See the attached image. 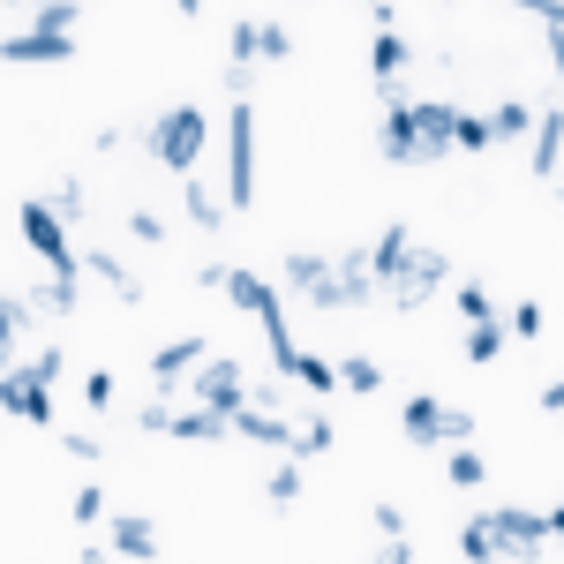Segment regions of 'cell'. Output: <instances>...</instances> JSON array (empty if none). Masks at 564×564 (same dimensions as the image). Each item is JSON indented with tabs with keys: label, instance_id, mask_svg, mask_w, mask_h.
Instances as JSON below:
<instances>
[{
	"label": "cell",
	"instance_id": "cell-1",
	"mask_svg": "<svg viewBox=\"0 0 564 564\" xmlns=\"http://www.w3.org/2000/svg\"><path fill=\"white\" fill-rule=\"evenodd\" d=\"M135 143H143V159H159L166 174H196V166H204V143H212V121H204V106H166L159 121L135 129Z\"/></svg>",
	"mask_w": 564,
	"mask_h": 564
},
{
	"label": "cell",
	"instance_id": "cell-2",
	"mask_svg": "<svg viewBox=\"0 0 564 564\" xmlns=\"http://www.w3.org/2000/svg\"><path fill=\"white\" fill-rule=\"evenodd\" d=\"M15 226H23V249L45 263V271H84V249L68 241V218L53 212V204H39V196H23V212H15Z\"/></svg>",
	"mask_w": 564,
	"mask_h": 564
},
{
	"label": "cell",
	"instance_id": "cell-3",
	"mask_svg": "<svg viewBox=\"0 0 564 564\" xmlns=\"http://www.w3.org/2000/svg\"><path fill=\"white\" fill-rule=\"evenodd\" d=\"M444 286H452V257H444V249H414V257L399 263V279L384 286V302L399 308V316H414V308H430Z\"/></svg>",
	"mask_w": 564,
	"mask_h": 564
},
{
	"label": "cell",
	"instance_id": "cell-4",
	"mask_svg": "<svg viewBox=\"0 0 564 564\" xmlns=\"http://www.w3.org/2000/svg\"><path fill=\"white\" fill-rule=\"evenodd\" d=\"M226 159H234L226 204L249 212V204H257V106H249V98H234V113H226Z\"/></svg>",
	"mask_w": 564,
	"mask_h": 564
},
{
	"label": "cell",
	"instance_id": "cell-5",
	"mask_svg": "<svg viewBox=\"0 0 564 564\" xmlns=\"http://www.w3.org/2000/svg\"><path fill=\"white\" fill-rule=\"evenodd\" d=\"M377 143H384L391 166H430V151H422V129H414V98L399 84H384V121H377Z\"/></svg>",
	"mask_w": 564,
	"mask_h": 564
},
{
	"label": "cell",
	"instance_id": "cell-6",
	"mask_svg": "<svg viewBox=\"0 0 564 564\" xmlns=\"http://www.w3.org/2000/svg\"><path fill=\"white\" fill-rule=\"evenodd\" d=\"M489 534H497V557H534V550H550V512H527V505H497V512H481Z\"/></svg>",
	"mask_w": 564,
	"mask_h": 564
},
{
	"label": "cell",
	"instance_id": "cell-7",
	"mask_svg": "<svg viewBox=\"0 0 564 564\" xmlns=\"http://www.w3.org/2000/svg\"><path fill=\"white\" fill-rule=\"evenodd\" d=\"M369 302H384V286H377V271H369V249L332 257V286H324L316 308H369Z\"/></svg>",
	"mask_w": 564,
	"mask_h": 564
},
{
	"label": "cell",
	"instance_id": "cell-8",
	"mask_svg": "<svg viewBox=\"0 0 564 564\" xmlns=\"http://www.w3.org/2000/svg\"><path fill=\"white\" fill-rule=\"evenodd\" d=\"M0 61H15V68H61V61H76V39H61V31H8Z\"/></svg>",
	"mask_w": 564,
	"mask_h": 564
},
{
	"label": "cell",
	"instance_id": "cell-9",
	"mask_svg": "<svg viewBox=\"0 0 564 564\" xmlns=\"http://www.w3.org/2000/svg\"><path fill=\"white\" fill-rule=\"evenodd\" d=\"M196 399H204V406H218V414H241V406H249L241 361H204V369H196Z\"/></svg>",
	"mask_w": 564,
	"mask_h": 564
},
{
	"label": "cell",
	"instance_id": "cell-10",
	"mask_svg": "<svg viewBox=\"0 0 564 564\" xmlns=\"http://www.w3.org/2000/svg\"><path fill=\"white\" fill-rule=\"evenodd\" d=\"M8 414H15V422H31V430H53L45 377H31V369H8Z\"/></svg>",
	"mask_w": 564,
	"mask_h": 564
},
{
	"label": "cell",
	"instance_id": "cell-11",
	"mask_svg": "<svg viewBox=\"0 0 564 564\" xmlns=\"http://www.w3.org/2000/svg\"><path fill=\"white\" fill-rule=\"evenodd\" d=\"M414 129H422V151H430V166L452 151V129H459V106L452 98H422L414 106Z\"/></svg>",
	"mask_w": 564,
	"mask_h": 564
},
{
	"label": "cell",
	"instance_id": "cell-12",
	"mask_svg": "<svg viewBox=\"0 0 564 564\" xmlns=\"http://www.w3.org/2000/svg\"><path fill=\"white\" fill-rule=\"evenodd\" d=\"M196 361H212V347H204V332H188V339H166V347L151 354V377H159V384H181V377H188Z\"/></svg>",
	"mask_w": 564,
	"mask_h": 564
},
{
	"label": "cell",
	"instance_id": "cell-13",
	"mask_svg": "<svg viewBox=\"0 0 564 564\" xmlns=\"http://www.w3.org/2000/svg\"><path fill=\"white\" fill-rule=\"evenodd\" d=\"M234 436H241V444H271V452H294V430H286L271 406H257V399L234 414Z\"/></svg>",
	"mask_w": 564,
	"mask_h": 564
},
{
	"label": "cell",
	"instance_id": "cell-14",
	"mask_svg": "<svg viewBox=\"0 0 564 564\" xmlns=\"http://www.w3.org/2000/svg\"><path fill=\"white\" fill-rule=\"evenodd\" d=\"M84 271H90V279H106V286H113V302H121V308H143V286L129 279V263L113 257V249H84Z\"/></svg>",
	"mask_w": 564,
	"mask_h": 564
},
{
	"label": "cell",
	"instance_id": "cell-15",
	"mask_svg": "<svg viewBox=\"0 0 564 564\" xmlns=\"http://www.w3.org/2000/svg\"><path fill=\"white\" fill-rule=\"evenodd\" d=\"M166 436H181V444H218V436H234V414H218V406H188V414H174V430Z\"/></svg>",
	"mask_w": 564,
	"mask_h": 564
},
{
	"label": "cell",
	"instance_id": "cell-16",
	"mask_svg": "<svg viewBox=\"0 0 564 564\" xmlns=\"http://www.w3.org/2000/svg\"><path fill=\"white\" fill-rule=\"evenodd\" d=\"M106 550H113V557H159V527L143 520V512H121L113 534H106Z\"/></svg>",
	"mask_w": 564,
	"mask_h": 564
},
{
	"label": "cell",
	"instance_id": "cell-17",
	"mask_svg": "<svg viewBox=\"0 0 564 564\" xmlns=\"http://www.w3.org/2000/svg\"><path fill=\"white\" fill-rule=\"evenodd\" d=\"M286 286H302L308 302H324V286H332V257H316V249H286Z\"/></svg>",
	"mask_w": 564,
	"mask_h": 564
},
{
	"label": "cell",
	"instance_id": "cell-18",
	"mask_svg": "<svg viewBox=\"0 0 564 564\" xmlns=\"http://www.w3.org/2000/svg\"><path fill=\"white\" fill-rule=\"evenodd\" d=\"M406 257H414V234H406V226H384V234L369 241V271H377V286H391Z\"/></svg>",
	"mask_w": 564,
	"mask_h": 564
},
{
	"label": "cell",
	"instance_id": "cell-19",
	"mask_svg": "<svg viewBox=\"0 0 564 564\" xmlns=\"http://www.w3.org/2000/svg\"><path fill=\"white\" fill-rule=\"evenodd\" d=\"M406 61H414V53H406L399 31H377V39H369V76H377V90L399 84V76H406Z\"/></svg>",
	"mask_w": 564,
	"mask_h": 564
},
{
	"label": "cell",
	"instance_id": "cell-20",
	"mask_svg": "<svg viewBox=\"0 0 564 564\" xmlns=\"http://www.w3.org/2000/svg\"><path fill=\"white\" fill-rule=\"evenodd\" d=\"M406 444H422V452L444 444V399H430V391H422V399H406Z\"/></svg>",
	"mask_w": 564,
	"mask_h": 564
},
{
	"label": "cell",
	"instance_id": "cell-21",
	"mask_svg": "<svg viewBox=\"0 0 564 564\" xmlns=\"http://www.w3.org/2000/svg\"><path fill=\"white\" fill-rule=\"evenodd\" d=\"M84 8L90 0H31V23H23V31H61V39H76Z\"/></svg>",
	"mask_w": 564,
	"mask_h": 564
},
{
	"label": "cell",
	"instance_id": "cell-22",
	"mask_svg": "<svg viewBox=\"0 0 564 564\" xmlns=\"http://www.w3.org/2000/svg\"><path fill=\"white\" fill-rule=\"evenodd\" d=\"M31 324H39V294L23 286V294H8V302H0V347L15 354V347H23V332H31Z\"/></svg>",
	"mask_w": 564,
	"mask_h": 564
},
{
	"label": "cell",
	"instance_id": "cell-23",
	"mask_svg": "<svg viewBox=\"0 0 564 564\" xmlns=\"http://www.w3.org/2000/svg\"><path fill=\"white\" fill-rule=\"evenodd\" d=\"M557 151H564V106L557 113H534V174L542 181L557 174Z\"/></svg>",
	"mask_w": 564,
	"mask_h": 564
},
{
	"label": "cell",
	"instance_id": "cell-24",
	"mask_svg": "<svg viewBox=\"0 0 564 564\" xmlns=\"http://www.w3.org/2000/svg\"><path fill=\"white\" fill-rule=\"evenodd\" d=\"M39 294V308L45 316H76V294H84V271H53L45 286H31Z\"/></svg>",
	"mask_w": 564,
	"mask_h": 564
},
{
	"label": "cell",
	"instance_id": "cell-25",
	"mask_svg": "<svg viewBox=\"0 0 564 564\" xmlns=\"http://www.w3.org/2000/svg\"><path fill=\"white\" fill-rule=\"evenodd\" d=\"M527 129H534V106H520V98H505V106L489 113V135H497V143H520Z\"/></svg>",
	"mask_w": 564,
	"mask_h": 564
},
{
	"label": "cell",
	"instance_id": "cell-26",
	"mask_svg": "<svg viewBox=\"0 0 564 564\" xmlns=\"http://www.w3.org/2000/svg\"><path fill=\"white\" fill-rule=\"evenodd\" d=\"M226 294H234V308H249V316H257V308L271 302V294H279V286H271V279H263V271H234V279H226Z\"/></svg>",
	"mask_w": 564,
	"mask_h": 564
},
{
	"label": "cell",
	"instance_id": "cell-27",
	"mask_svg": "<svg viewBox=\"0 0 564 564\" xmlns=\"http://www.w3.org/2000/svg\"><path fill=\"white\" fill-rule=\"evenodd\" d=\"M497 354H505V316H481L467 332V361H497Z\"/></svg>",
	"mask_w": 564,
	"mask_h": 564
},
{
	"label": "cell",
	"instance_id": "cell-28",
	"mask_svg": "<svg viewBox=\"0 0 564 564\" xmlns=\"http://www.w3.org/2000/svg\"><path fill=\"white\" fill-rule=\"evenodd\" d=\"M339 384H347V391H377V384H384V361H369V354H347V361H339Z\"/></svg>",
	"mask_w": 564,
	"mask_h": 564
},
{
	"label": "cell",
	"instance_id": "cell-29",
	"mask_svg": "<svg viewBox=\"0 0 564 564\" xmlns=\"http://www.w3.org/2000/svg\"><path fill=\"white\" fill-rule=\"evenodd\" d=\"M263 497H271L279 512H286V505H302V467H294V459H286V467H271V481H263Z\"/></svg>",
	"mask_w": 564,
	"mask_h": 564
},
{
	"label": "cell",
	"instance_id": "cell-30",
	"mask_svg": "<svg viewBox=\"0 0 564 564\" xmlns=\"http://www.w3.org/2000/svg\"><path fill=\"white\" fill-rule=\"evenodd\" d=\"M294 377H302L308 391H324V399H332V391H339V361H324V354H302V369H294Z\"/></svg>",
	"mask_w": 564,
	"mask_h": 564
},
{
	"label": "cell",
	"instance_id": "cell-31",
	"mask_svg": "<svg viewBox=\"0 0 564 564\" xmlns=\"http://www.w3.org/2000/svg\"><path fill=\"white\" fill-rule=\"evenodd\" d=\"M188 218H196L204 234H226V204H212V196H204V181H188Z\"/></svg>",
	"mask_w": 564,
	"mask_h": 564
},
{
	"label": "cell",
	"instance_id": "cell-32",
	"mask_svg": "<svg viewBox=\"0 0 564 564\" xmlns=\"http://www.w3.org/2000/svg\"><path fill=\"white\" fill-rule=\"evenodd\" d=\"M497 135H489V113H459V129H452V151H489Z\"/></svg>",
	"mask_w": 564,
	"mask_h": 564
},
{
	"label": "cell",
	"instance_id": "cell-33",
	"mask_svg": "<svg viewBox=\"0 0 564 564\" xmlns=\"http://www.w3.org/2000/svg\"><path fill=\"white\" fill-rule=\"evenodd\" d=\"M444 481H452V489H481V452H467V444H459V452L444 459Z\"/></svg>",
	"mask_w": 564,
	"mask_h": 564
},
{
	"label": "cell",
	"instance_id": "cell-34",
	"mask_svg": "<svg viewBox=\"0 0 564 564\" xmlns=\"http://www.w3.org/2000/svg\"><path fill=\"white\" fill-rule=\"evenodd\" d=\"M68 520H76V527H98V520H106V489H98V481H84V489H76Z\"/></svg>",
	"mask_w": 564,
	"mask_h": 564
},
{
	"label": "cell",
	"instance_id": "cell-35",
	"mask_svg": "<svg viewBox=\"0 0 564 564\" xmlns=\"http://www.w3.org/2000/svg\"><path fill=\"white\" fill-rule=\"evenodd\" d=\"M459 557H497V534H489V520H467V527H459Z\"/></svg>",
	"mask_w": 564,
	"mask_h": 564
},
{
	"label": "cell",
	"instance_id": "cell-36",
	"mask_svg": "<svg viewBox=\"0 0 564 564\" xmlns=\"http://www.w3.org/2000/svg\"><path fill=\"white\" fill-rule=\"evenodd\" d=\"M316 452H332V422H308V430H294V459H316Z\"/></svg>",
	"mask_w": 564,
	"mask_h": 564
},
{
	"label": "cell",
	"instance_id": "cell-37",
	"mask_svg": "<svg viewBox=\"0 0 564 564\" xmlns=\"http://www.w3.org/2000/svg\"><path fill=\"white\" fill-rule=\"evenodd\" d=\"M45 204H53V212L68 218V226H76V218H84V181H61V188H53Z\"/></svg>",
	"mask_w": 564,
	"mask_h": 564
},
{
	"label": "cell",
	"instance_id": "cell-38",
	"mask_svg": "<svg viewBox=\"0 0 564 564\" xmlns=\"http://www.w3.org/2000/svg\"><path fill=\"white\" fill-rule=\"evenodd\" d=\"M452 308H459L467 324H481V316H497V302H489L481 286H459V294H452Z\"/></svg>",
	"mask_w": 564,
	"mask_h": 564
},
{
	"label": "cell",
	"instance_id": "cell-39",
	"mask_svg": "<svg viewBox=\"0 0 564 564\" xmlns=\"http://www.w3.org/2000/svg\"><path fill=\"white\" fill-rule=\"evenodd\" d=\"M234 61H241V68H257V61H263V39H257V23H234Z\"/></svg>",
	"mask_w": 564,
	"mask_h": 564
},
{
	"label": "cell",
	"instance_id": "cell-40",
	"mask_svg": "<svg viewBox=\"0 0 564 564\" xmlns=\"http://www.w3.org/2000/svg\"><path fill=\"white\" fill-rule=\"evenodd\" d=\"M129 234L143 241V249H151V241H166V218H159V212H143V204H135V212H129Z\"/></svg>",
	"mask_w": 564,
	"mask_h": 564
},
{
	"label": "cell",
	"instance_id": "cell-41",
	"mask_svg": "<svg viewBox=\"0 0 564 564\" xmlns=\"http://www.w3.org/2000/svg\"><path fill=\"white\" fill-rule=\"evenodd\" d=\"M505 8H527V15H542V31H564V0H505Z\"/></svg>",
	"mask_w": 564,
	"mask_h": 564
},
{
	"label": "cell",
	"instance_id": "cell-42",
	"mask_svg": "<svg viewBox=\"0 0 564 564\" xmlns=\"http://www.w3.org/2000/svg\"><path fill=\"white\" fill-rule=\"evenodd\" d=\"M257 39H263L271 61H286V53H294V31H286V23H257Z\"/></svg>",
	"mask_w": 564,
	"mask_h": 564
},
{
	"label": "cell",
	"instance_id": "cell-43",
	"mask_svg": "<svg viewBox=\"0 0 564 564\" xmlns=\"http://www.w3.org/2000/svg\"><path fill=\"white\" fill-rule=\"evenodd\" d=\"M444 436L467 444V436H475V414H467V406H444Z\"/></svg>",
	"mask_w": 564,
	"mask_h": 564
},
{
	"label": "cell",
	"instance_id": "cell-44",
	"mask_svg": "<svg viewBox=\"0 0 564 564\" xmlns=\"http://www.w3.org/2000/svg\"><path fill=\"white\" fill-rule=\"evenodd\" d=\"M512 332H520V339H542V308L520 302V308H512Z\"/></svg>",
	"mask_w": 564,
	"mask_h": 564
},
{
	"label": "cell",
	"instance_id": "cell-45",
	"mask_svg": "<svg viewBox=\"0 0 564 564\" xmlns=\"http://www.w3.org/2000/svg\"><path fill=\"white\" fill-rule=\"evenodd\" d=\"M84 391H90V406H113V377H106V369H90Z\"/></svg>",
	"mask_w": 564,
	"mask_h": 564
},
{
	"label": "cell",
	"instance_id": "cell-46",
	"mask_svg": "<svg viewBox=\"0 0 564 564\" xmlns=\"http://www.w3.org/2000/svg\"><path fill=\"white\" fill-rule=\"evenodd\" d=\"M61 361H68V354H53V347L31 354V377H45V384H53V377H61Z\"/></svg>",
	"mask_w": 564,
	"mask_h": 564
},
{
	"label": "cell",
	"instance_id": "cell-47",
	"mask_svg": "<svg viewBox=\"0 0 564 564\" xmlns=\"http://www.w3.org/2000/svg\"><path fill=\"white\" fill-rule=\"evenodd\" d=\"M542 406H550V414H564V377H557V384H542Z\"/></svg>",
	"mask_w": 564,
	"mask_h": 564
},
{
	"label": "cell",
	"instance_id": "cell-48",
	"mask_svg": "<svg viewBox=\"0 0 564 564\" xmlns=\"http://www.w3.org/2000/svg\"><path fill=\"white\" fill-rule=\"evenodd\" d=\"M550 68H557V84H564V31H550Z\"/></svg>",
	"mask_w": 564,
	"mask_h": 564
},
{
	"label": "cell",
	"instance_id": "cell-49",
	"mask_svg": "<svg viewBox=\"0 0 564 564\" xmlns=\"http://www.w3.org/2000/svg\"><path fill=\"white\" fill-rule=\"evenodd\" d=\"M174 15L181 23H204V0H174Z\"/></svg>",
	"mask_w": 564,
	"mask_h": 564
},
{
	"label": "cell",
	"instance_id": "cell-50",
	"mask_svg": "<svg viewBox=\"0 0 564 564\" xmlns=\"http://www.w3.org/2000/svg\"><path fill=\"white\" fill-rule=\"evenodd\" d=\"M550 542H557V550H564V505H557V512H550Z\"/></svg>",
	"mask_w": 564,
	"mask_h": 564
},
{
	"label": "cell",
	"instance_id": "cell-51",
	"mask_svg": "<svg viewBox=\"0 0 564 564\" xmlns=\"http://www.w3.org/2000/svg\"><path fill=\"white\" fill-rule=\"evenodd\" d=\"M8 8H23V0H8Z\"/></svg>",
	"mask_w": 564,
	"mask_h": 564
},
{
	"label": "cell",
	"instance_id": "cell-52",
	"mask_svg": "<svg viewBox=\"0 0 564 564\" xmlns=\"http://www.w3.org/2000/svg\"><path fill=\"white\" fill-rule=\"evenodd\" d=\"M444 8H452V0H444Z\"/></svg>",
	"mask_w": 564,
	"mask_h": 564
}]
</instances>
